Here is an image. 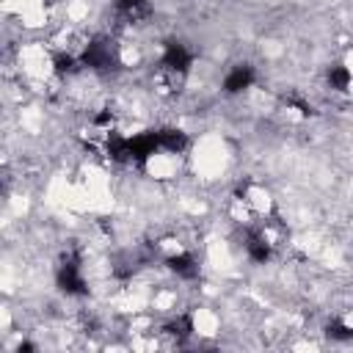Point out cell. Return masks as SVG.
Instances as JSON below:
<instances>
[{
  "mask_svg": "<svg viewBox=\"0 0 353 353\" xmlns=\"http://www.w3.org/2000/svg\"><path fill=\"white\" fill-rule=\"evenodd\" d=\"M113 14L121 25H141V22L152 19L154 8H152L149 0H116Z\"/></svg>",
  "mask_w": 353,
  "mask_h": 353,
  "instance_id": "1",
  "label": "cell"
},
{
  "mask_svg": "<svg viewBox=\"0 0 353 353\" xmlns=\"http://www.w3.org/2000/svg\"><path fill=\"white\" fill-rule=\"evenodd\" d=\"M251 83H254V69L245 66V63H240V66H232V69H229V74H226V80H223V88H226L229 94H240V91L251 88Z\"/></svg>",
  "mask_w": 353,
  "mask_h": 353,
  "instance_id": "2",
  "label": "cell"
}]
</instances>
